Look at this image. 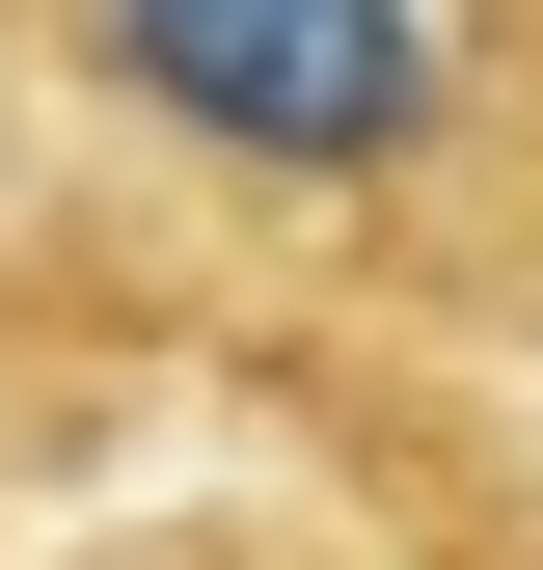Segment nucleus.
<instances>
[{
    "mask_svg": "<svg viewBox=\"0 0 543 570\" xmlns=\"http://www.w3.org/2000/svg\"><path fill=\"white\" fill-rule=\"evenodd\" d=\"M0 55L354 299L543 326V0H0Z\"/></svg>",
    "mask_w": 543,
    "mask_h": 570,
    "instance_id": "1",
    "label": "nucleus"
}]
</instances>
